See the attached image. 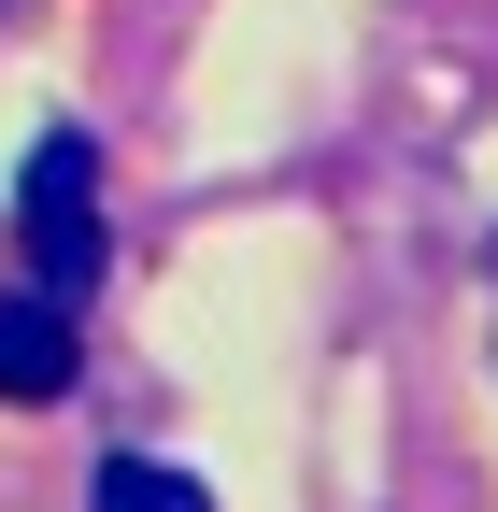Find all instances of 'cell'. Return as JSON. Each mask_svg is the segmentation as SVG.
Instances as JSON below:
<instances>
[{
  "label": "cell",
  "instance_id": "3",
  "mask_svg": "<svg viewBox=\"0 0 498 512\" xmlns=\"http://www.w3.org/2000/svg\"><path fill=\"white\" fill-rule=\"evenodd\" d=\"M86 512H214V498H200V484H185V470H171V456H114V470H100V498H86Z\"/></svg>",
  "mask_w": 498,
  "mask_h": 512
},
{
  "label": "cell",
  "instance_id": "1",
  "mask_svg": "<svg viewBox=\"0 0 498 512\" xmlns=\"http://www.w3.org/2000/svg\"><path fill=\"white\" fill-rule=\"evenodd\" d=\"M15 242H29V285L43 299H86L100 285V143H86V128H43V143H29Z\"/></svg>",
  "mask_w": 498,
  "mask_h": 512
},
{
  "label": "cell",
  "instance_id": "2",
  "mask_svg": "<svg viewBox=\"0 0 498 512\" xmlns=\"http://www.w3.org/2000/svg\"><path fill=\"white\" fill-rule=\"evenodd\" d=\"M72 370H86V328H72V299L15 285V299H0V399H72Z\"/></svg>",
  "mask_w": 498,
  "mask_h": 512
}]
</instances>
